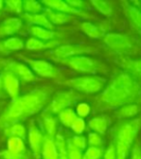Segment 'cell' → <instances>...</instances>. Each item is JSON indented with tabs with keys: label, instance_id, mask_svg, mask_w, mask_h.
Segmentation results:
<instances>
[{
	"label": "cell",
	"instance_id": "8d00e7d4",
	"mask_svg": "<svg viewBox=\"0 0 141 159\" xmlns=\"http://www.w3.org/2000/svg\"><path fill=\"white\" fill-rule=\"evenodd\" d=\"M85 121H84L83 119L81 118H77L76 120L73 121L71 128L73 129V131L78 134V135H80L83 131H84V129H85Z\"/></svg>",
	"mask_w": 141,
	"mask_h": 159
},
{
	"label": "cell",
	"instance_id": "ba28073f",
	"mask_svg": "<svg viewBox=\"0 0 141 159\" xmlns=\"http://www.w3.org/2000/svg\"><path fill=\"white\" fill-rule=\"evenodd\" d=\"M31 69L32 71L37 73L38 75L43 77H51L56 78L59 76V70L57 68H55L53 65L49 62H46L44 60H36L26 58L24 56L21 57Z\"/></svg>",
	"mask_w": 141,
	"mask_h": 159
},
{
	"label": "cell",
	"instance_id": "52a82bcc",
	"mask_svg": "<svg viewBox=\"0 0 141 159\" xmlns=\"http://www.w3.org/2000/svg\"><path fill=\"white\" fill-rule=\"evenodd\" d=\"M59 62H62L66 66L70 67L73 70H77L81 73H88L93 74L97 71L98 64L97 62L88 56H73V57L66 58Z\"/></svg>",
	"mask_w": 141,
	"mask_h": 159
},
{
	"label": "cell",
	"instance_id": "8992f818",
	"mask_svg": "<svg viewBox=\"0 0 141 159\" xmlns=\"http://www.w3.org/2000/svg\"><path fill=\"white\" fill-rule=\"evenodd\" d=\"M0 159H30L24 140L21 138H8L7 148L0 152Z\"/></svg>",
	"mask_w": 141,
	"mask_h": 159
},
{
	"label": "cell",
	"instance_id": "1f68e13d",
	"mask_svg": "<svg viewBox=\"0 0 141 159\" xmlns=\"http://www.w3.org/2000/svg\"><path fill=\"white\" fill-rule=\"evenodd\" d=\"M54 141H55L56 147H57L59 159H68L67 148H66V142L64 138L61 135H56L54 138Z\"/></svg>",
	"mask_w": 141,
	"mask_h": 159
},
{
	"label": "cell",
	"instance_id": "9c48e42d",
	"mask_svg": "<svg viewBox=\"0 0 141 159\" xmlns=\"http://www.w3.org/2000/svg\"><path fill=\"white\" fill-rule=\"evenodd\" d=\"M77 98L78 95L73 91L59 92L51 100V103L49 107V112L52 114H59L63 110L67 109Z\"/></svg>",
	"mask_w": 141,
	"mask_h": 159
},
{
	"label": "cell",
	"instance_id": "277c9868",
	"mask_svg": "<svg viewBox=\"0 0 141 159\" xmlns=\"http://www.w3.org/2000/svg\"><path fill=\"white\" fill-rule=\"evenodd\" d=\"M63 84L82 93H95L102 89L103 85H105V78H101L99 76L87 75V76L69 79L63 82Z\"/></svg>",
	"mask_w": 141,
	"mask_h": 159
},
{
	"label": "cell",
	"instance_id": "484cf974",
	"mask_svg": "<svg viewBox=\"0 0 141 159\" xmlns=\"http://www.w3.org/2000/svg\"><path fill=\"white\" fill-rule=\"evenodd\" d=\"M80 29L93 39H100L102 36V32L100 30V28L91 22H83L80 26Z\"/></svg>",
	"mask_w": 141,
	"mask_h": 159
},
{
	"label": "cell",
	"instance_id": "4316f807",
	"mask_svg": "<svg viewBox=\"0 0 141 159\" xmlns=\"http://www.w3.org/2000/svg\"><path fill=\"white\" fill-rule=\"evenodd\" d=\"M77 118H78V116L76 114V112L71 108L65 109L59 113V120H61V123L68 127L72 126L73 123L76 120Z\"/></svg>",
	"mask_w": 141,
	"mask_h": 159
},
{
	"label": "cell",
	"instance_id": "cb8c5ba5",
	"mask_svg": "<svg viewBox=\"0 0 141 159\" xmlns=\"http://www.w3.org/2000/svg\"><path fill=\"white\" fill-rule=\"evenodd\" d=\"M43 124L45 130V136L54 139L57 130V120L49 115H45L43 119Z\"/></svg>",
	"mask_w": 141,
	"mask_h": 159
},
{
	"label": "cell",
	"instance_id": "9a60e30c",
	"mask_svg": "<svg viewBox=\"0 0 141 159\" xmlns=\"http://www.w3.org/2000/svg\"><path fill=\"white\" fill-rule=\"evenodd\" d=\"M22 27V21L17 17H9L0 23V38L12 36L17 33Z\"/></svg>",
	"mask_w": 141,
	"mask_h": 159
},
{
	"label": "cell",
	"instance_id": "60d3db41",
	"mask_svg": "<svg viewBox=\"0 0 141 159\" xmlns=\"http://www.w3.org/2000/svg\"><path fill=\"white\" fill-rule=\"evenodd\" d=\"M67 2L71 7L77 9V10H80L81 8H83L85 6V2L84 1H80V0H68Z\"/></svg>",
	"mask_w": 141,
	"mask_h": 159
},
{
	"label": "cell",
	"instance_id": "3957f363",
	"mask_svg": "<svg viewBox=\"0 0 141 159\" xmlns=\"http://www.w3.org/2000/svg\"><path fill=\"white\" fill-rule=\"evenodd\" d=\"M140 127L141 119H134L126 121L118 128L115 145L117 159H127Z\"/></svg>",
	"mask_w": 141,
	"mask_h": 159
},
{
	"label": "cell",
	"instance_id": "7c38bea8",
	"mask_svg": "<svg viewBox=\"0 0 141 159\" xmlns=\"http://www.w3.org/2000/svg\"><path fill=\"white\" fill-rule=\"evenodd\" d=\"M2 87L7 95V97L11 98L12 100L20 97V80L16 77L13 73L8 71H2L1 73Z\"/></svg>",
	"mask_w": 141,
	"mask_h": 159
},
{
	"label": "cell",
	"instance_id": "4dcf8cb0",
	"mask_svg": "<svg viewBox=\"0 0 141 159\" xmlns=\"http://www.w3.org/2000/svg\"><path fill=\"white\" fill-rule=\"evenodd\" d=\"M91 3L102 15L110 16L112 14V5L109 1H103V0H93V1H91Z\"/></svg>",
	"mask_w": 141,
	"mask_h": 159
},
{
	"label": "cell",
	"instance_id": "f1b7e54d",
	"mask_svg": "<svg viewBox=\"0 0 141 159\" xmlns=\"http://www.w3.org/2000/svg\"><path fill=\"white\" fill-rule=\"evenodd\" d=\"M4 9L8 13L21 14L23 11L22 1L21 0H7V1H4Z\"/></svg>",
	"mask_w": 141,
	"mask_h": 159
},
{
	"label": "cell",
	"instance_id": "ab89813d",
	"mask_svg": "<svg viewBox=\"0 0 141 159\" xmlns=\"http://www.w3.org/2000/svg\"><path fill=\"white\" fill-rule=\"evenodd\" d=\"M103 159H117L116 148L114 144L109 145V147L106 148L105 154H103Z\"/></svg>",
	"mask_w": 141,
	"mask_h": 159
},
{
	"label": "cell",
	"instance_id": "ac0fdd59",
	"mask_svg": "<svg viewBox=\"0 0 141 159\" xmlns=\"http://www.w3.org/2000/svg\"><path fill=\"white\" fill-rule=\"evenodd\" d=\"M42 158L43 159H59L58 151L56 147L54 139L45 135L44 145L42 149Z\"/></svg>",
	"mask_w": 141,
	"mask_h": 159
},
{
	"label": "cell",
	"instance_id": "bcb514c9",
	"mask_svg": "<svg viewBox=\"0 0 141 159\" xmlns=\"http://www.w3.org/2000/svg\"><path fill=\"white\" fill-rule=\"evenodd\" d=\"M0 15H1V14H0Z\"/></svg>",
	"mask_w": 141,
	"mask_h": 159
},
{
	"label": "cell",
	"instance_id": "d4e9b609",
	"mask_svg": "<svg viewBox=\"0 0 141 159\" xmlns=\"http://www.w3.org/2000/svg\"><path fill=\"white\" fill-rule=\"evenodd\" d=\"M124 6H125L126 14L129 16V20H131V22H133L136 27L141 29V11H139L137 8H135L133 5H130L128 2L124 3Z\"/></svg>",
	"mask_w": 141,
	"mask_h": 159
},
{
	"label": "cell",
	"instance_id": "f546056e",
	"mask_svg": "<svg viewBox=\"0 0 141 159\" xmlns=\"http://www.w3.org/2000/svg\"><path fill=\"white\" fill-rule=\"evenodd\" d=\"M139 108L136 104H127L119 108L118 115L123 118H131L138 114Z\"/></svg>",
	"mask_w": 141,
	"mask_h": 159
},
{
	"label": "cell",
	"instance_id": "5b68a950",
	"mask_svg": "<svg viewBox=\"0 0 141 159\" xmlns=\"http://www.w3.org/2000/svg\"><path fill=\"white\" fill-rule=\"evenodd\" d=\"M0 70L2 71H8L13 73L18 80L23 82H33L36 80V76L27 65L14 61L11 59H2L0 60Z\"/></svg>",
	"mask_w": 141,
	"mask_h": 159
},
{
	"label": "cell",
	"instance_id": "d6a6232c",
	"mask_svg": "<svg viewBox=\"0 0 141 159\" xmlns=\"http://www.w3.org/2000/svg\"><path fill=\"white\" fill-rule=\"evenodd\" d=\"M66 148H67L68 159H82V152L72 144L71 140H68L67 143H66Z\"/></svg>",
	"mask_w": 141,
	"mask_h": 159
},
{
	"label": "cell",
	"instance_id": "44dd1931",
	"mask_svg": "<svg viewBox=\"0 0 141 159\" xmlns=\"http://www.w3.org/2000/svg\"><path fill=\"white\" fill-rule=\"evenodd\" d=\"M4 135L8 138L16 137V138H21L24 140L26 138V129L24 125L21 123H16L13 125H8L4 129Z\"/></svg>",
	"mask_w": 141,
	"mask_h": 159
},
{
	"label": "cell",
	"instance_id": "e575fe53",
	"mask_svg": "<svg viewBox=\"0 0 141 159\" xmlns=\"http://www.w3.org/2000/svg\"><path fill=\"white\" fill-rule=\"evenodd\" d=\"M124 64L126 69L136 75L141 76V60H127Z\"/></svg>",
	"mask_w": 141,
	"mask_h": 159
},
{
	"label": "cell",
	"instance_id": "836d02e7",
	"mask_svg": "<svg viewBox=\"0 0 141 159\" xmlns=\"http://www.w3.org/2000/svg\"><path fill=\"white\" fill-rule=\"evenodd\" d=\"M102 157V149L101 148L89 147L83 154L82 159H101Z\"/></svg>",
	"mask_w": 141,
	"mask_h": 159
},
{
	"label": "cell",
	"instance_id": "603a6c76",
	"mask_svg": "<svg viewBox=\"0 0 141 159\" xmlns=\"http://www.w3.org/2000/svg\"><path fill=\"white\" fill-rule=\"evenodd\" d=\"M89 127L94 130L96 133L100 135H103L106 133L107 129V120L103 117H98V118H93L89 120Z\"/></svg>",
	"mask_w": 141,
	"mask_h": 159
},
{
	"label": "cell",
	"instance_id": "ee69618b",
	"mask_svg": "<svg viewBox=\"0 0 141 159\" xmlns=\"http://www.w3.org/2000/svg\"><path fill=\"white\" fill-rule=\"evenodd\" d=\"M3 9H4V1L0 0V11H2Z\"/></svg>",
	"mask_w": 141,
	"mask_h": 159
},
{
	"label": "cell",
	"instance_id": "f35d334b",
	"mask_svg": "<svg viewBox=\"0 0 141 159\" xmlns=\"http://www.w3.org/2000/svg\"><path fill=\"white\" fill-rule=\"evenodd\" d=\"M88 144L90 145V147L100 148L103 144V140L100 134L93 132V133H90L88 136Z\"/></svg>",
	"mask_w": 141,
	"mask_h": 159
},
{
	"label": "cell",
	"instance_id": "6da1fadb",
	"mask_svg": "<svg viewBox=\"0 0 141 159\" xmlns=\"http://www.w3.org/2000/svg\"><path fill=\"white\" fill-rule=\"evenodd\" d=\"M48 97L49 92L45 89L37 88L12 100L0 115V130L38 113L46 103Z\"/></svg>",
	"mask_w": 141,
	"mask_h": 159
},
{
	"label": "cell",
	"instance_id": "8fae6325",
	"mask_svg": "<svg viewBox=\"0 0 141 159\" xmlns=\"http://www.w3.org/2000/svg\"><path fill=\"white\" fill-rule=\"evenodd\" d=\"M28 143L31 148L32 154L35 159H40L42 157V149L44 145L45 135L43 132L35 125L34 121H31V124L28 128Z\"/></svg>",
	"mask_w": 141,
	"mask_h": 159
},
{
	"label": "cell",
	"instance_id": "74e56055",
	"mask_svg": "<svg viewBox=\"0 0 141 159\" xmlns=\"http://www.w3.org/2000/svg\"><path fill=\"white\" fill-rule=\"evenodd\" d=\"M90 110H91V108H90L89 104L85 103V102H80V103L78 104V106H77L76 114L78 118L83 119L90 114Z\"/></svg>",
	"mask_w": 141,
	"mask_h": 159
},
{
	"label": "cell",
	"instance_id": "2e32d148",
	"mask_svg": "<svg viewBox=\"0 0 141 159\" xmlns=\"http://www.w3.org/2000/svg\"><path fill=\"white\" fill-rule=\"evenodd\" d=\"M22 20H25L27 24H29L30 26H41L45 27L46 29H52L53 25L50 23L49 20L48 16H46L44 13L42 14H26L24 13L22 16Z\"/></svg>",
	"mask_w": 141,
	"mask_h": 159
},
{
	"label": "cell",
	"instance_id": "7402d4cb",
	"mask_svg": "<svg viewBox=\"0 0 141 159\" xmlns=\"http://www.w3.org/2000/svg\"><path fill=\"white\" fill-rule=\"evenodd\" d=\"M29 32L34 36V38L41 40V41H51L53 39L54 32L50 29H46L45 27L41 26H30Z\"/></svg>",
	"mask_w": 141,
	"mask_h": 159
},
{
	"label": "cell",
	"instance_id": "30bf717a",
	"mask_svg": "<svg viewBox=\"0 0 141 159\" xmlns=\"http://www.w3.org/2000/svg\"><path fill=\"white\" fill-rule=\"evenodd\" d=\"M94 50L87 45H78V44H65L58 45L53 50V54L57 61H61L66 58L79 56L86 53H93Z\"/></svg>",
	"mask_w": 141,
	"mask_h": 159
},
{
	"label": "cell",
	"instance_id": "5bb4252c",
	"mask_svg": "<svg viewBox=\"0 0 141 159\" xmlns=\"http://www.w3.org/2000/svg\"><path fill=\"white\" fill-rule=\"evenodd\" d=\"M105 43L113 49H129L131 48V42L127 36L122 34L110 33L105 36Z\"/></svg>",
	"mask_w": 141,
	"mask_h": 159
},
{
	"label": "cell",
	"instance_id": "d590c367",
	"mask_svg": "<svg viewBox=\"0 0 141 159\" xmlns=\"http://www.w3.org/2000/svg\"><path fill=\"white\" fill-rule=\"evenodd\" d=\"M71 140L72 144L77 147L78 149H80V151H84V149L86 148V146H87V141H86V138L83 137V136H80V135H76L73 136Z\"/></svg>",
	"mask_w": 141,
	"mask_h": 159
},
{
	"label": "cell",
	"instance_id": "b9f144b4",
	"mask_svg": "<svg viewBox=\"0 0 141 159\" xmlns=\"http://www.w3.org/2000/svg\"><path fill=\"white\" fill-rule=\"evenodd\" d=\"M131 159H141V148L138 145L134 146L131 153Z\"/></svg>",
	"mask_w": 141,
	"mask_h": 159
},
{
	"label": "cell",
	"instance_id": "f6af8a7d",
	"mask_svg": "<svg viewBox=\"0 0 141 159\" xmlns=\"http://www.w3.org/2000/svg\"><path fill=\"white\" fill-rule=\"evenodd\" d=\"M3 105H4V102L3 101H0V110L3 108Z\"/></svg>",
	"mask_w": 141,
	"mask_h": 159
},
{
	"label": "cell",
	"instance_id": "7bdbcfd3",
	"mask_svg": "<svg viewBox=\"0 0 141 159\" xmlns=\"http://www.w3.org/2000/svg\"><path fill=\"white\" fill-rule=\"evenodd\" d=\"M7 98V95L5 93L3 87H2V80H1V74H0V98Z\"/></svg>",
	"mask_w": 141,
	"mask_h": 159
},
{
	"label": "cell",
	"instance_id": "4fadbf2b",
	"mask_svg": "<svg viewBox=\"0 0 141 159\" xmlns=\"http://www.w3.org/2000/svg\"><path fill=\"white\" fill-rule=\"evenodd\" d=\"M44 5L50 9L52 11L59 12L67 15H78V16H86L85 13H83L81 10H77L73 7H71L66 1L63 0H44L42 1Z\"/></svg>",
	"mask_w": 141,
	"mask_h": 159
},
{
	"label": "cell",
	"instance_id": "7a4b0ae2",
	"mask_svg": "<svg viewBox=\"0 0 141 159\" xmlns=\"http://www.w3.org/2000/svg\"><path fill=\"white\" fill-rule=\"evenodd\" d=\"M138 83L128 73H121L110 82L98 98L102 108H117L130 104L139 93Z\"/></svg>",
	"mask_w": 141,
	"mask_h": 159
},
{
	"label": "cell",
	"instance_id": "e0dca14e",
	"mask_svg": "<svg viewBox=\"0 0 141 159\" xmlns=\"http://www.w3.org/2000/svg\"><path fill=\"white\" fill-rule=\"evenodd\" d=\"M24 48V43L17 37H10L0 41V53H9L11 51L21 50Z\"/></svg>",
	"mask_w": 141,
	"mask_h": 159
},
{
	"label": "cell",
	"instance_id": "83f0119b",
	"mask_svg": "<svg viewBox=\"0 0 141 159\" xmlns=\"http://www.w3.org/2000/svg\"><path fill=\"white\" fill-rule=\"evenodd\" d=\"M22 9L26 14H41L44 8L42 4L35 0H25L22 1Z\"/></svg>",
	"mask_w": 141,
	"mask_h": 159
},
{
	"label": "cell",
	"instance_id": "d6986e66",
	"mask_svg": "<svg viewBox=\"0 0 141 159\" xmlns=\"http://www.w3.org/2000/svg\"><path fill=\"white\" fill-rule=\"evenodd\" d=\"M59 42L58 41H41L36 38H30L26 41L25 46L26 49L28 50H43V49H46V48H54L55 46H58Z\"/></svg>",
	"mask_w": 141,
	"mask_h": 159
},
{
	"label": "cell",
	"instance_id": "ffe728a7",
	"mask_svg": "<svg viewBox=\"0 0 141 159\" xmlns=\"http://www.w3.org/2000/svg\"><path fill=\"white\" fill-rule=\"evenodd\" d=\"M44 14L48 16L50 23L55 24V25H61V24L68 23V22H70L71 20H73V16H71V15L55 12V11L50 10V9H45V11Z\"/></svg>",
	"mask_w": 141,
	"mask_h": 159
}]
</instances>
